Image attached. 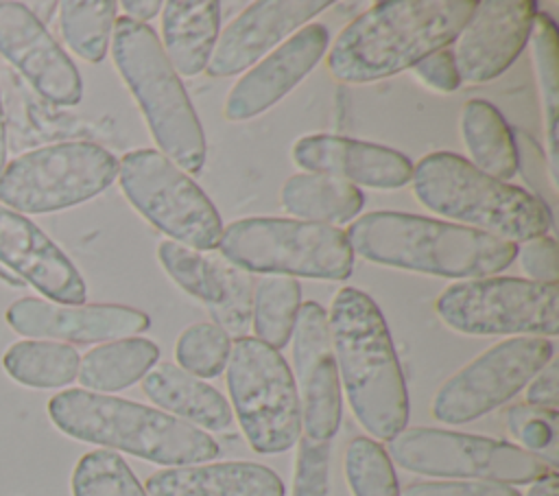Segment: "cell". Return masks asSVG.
<instances>
[{"label": "cell", "instance_id": "1", "mask_svg": "<svg viewBox=\"0 0 559 496\" xmlns=\"http://www.w3.org/2000/svg\"><path fill=\"white\" fill-rule=\"evenodd\" d=\"M474 0L378 2L334 39L328 68L345 83H369L445 48L469 20Z\"/></svg>", "mask_w": 559, "mask_h": 496}, {"label": "cell", "instance_id": "2", "mask_svg": "<svg viewBox=\"0 0 559 496\" xmlns=\"http://www.w3.org/2000/svg\"><path fill=\"white\" fill-rule=\"evenodd\" d=\"M328 323L338 380L356 420L373 437L393 439L408 424V393L380 308L362 291L345 286Z\"/></svg>", "mask_w": 559, "mask_h": 496}, {"label": "cell", "instance_id": "3", "mask_svg": "<svg viewBox=\"0 0 559 496\" xmlns=\"http://www.w3.org/2000/svg\"><path fill=\"white\" fill-rule=\"evenodd\" d=\"M345 236L365 260L441 277H489L518 256L515 243L406 212H369Z\"/></svg>", "mask_w": 559, "mask_h": 496}, {"label": "cell", "instance_id": "4", "mask_svg": "<svg viewBox=\"0 0 559 496\" xmlns=\"http://www.w3.org/2000/svg\"><path fill=\"white\" fill-rule=\"evenodd\" d=\"M50 422L68 437L129 452L159 465H192L218 454L210 433L124 398L66 389L48 400Z\"/></svg>", "mask_w": 559, "mask_h": 496}, {"label": "cell", "instance_id": "5", "mask_svg": "<svg viewBox=\"0 0 559 496\" xmlns=\"http://www.w3.org/2000/svg\"><path fill=\"white\" fill-rule=\"evenodd\" d=\"M413 192L435 214L515 243L544 236L548 205L520 186L493 179L465 157L437 151L413 166Z\"/></svg>", "mask_w": 559, "mask_h": 496}, {"label": "cell", "instance_id": "6", "mask_svg": "<svg viewBox=\"0 0 559 496\" xmlns=\"http://www.w3.org/2000/svg\"><path fill=\"white\" fill-rule=\"evenodd\" d=\"M111 55L162 155L179 168L199 173L205 160L203 127L155 31L127 15L118 17L111 31Z\"/></svg>", "mask_w": 559, "mask_h": 496}, {"label": "cell", "instance_id": "7", "mask_svg": "<svg viewBox=\"0 0 559 496\" xmlns=\"http://www.w3.org/2000/svg\"><path fill=\"white\" fill-rule=\"evenodd\" d=\"M221 256L242 271L286 277L345 280L354 251L343 229L325 223L249 216L223 229Z\"/></svg>", "mask_w": 559, "mask_h": 496}, {"label": "cell", "instance_id": "8", "mask_svg": "<svg viewBox=\"0 0 559 496\" xmlns=\"http://www.w3.org/2000/svg\"><path fill=\"white\" fill-rule=\"evenodd\" d=\"M118 175V160L96 142H55L26 151L0 173V203L20 214H48L79 205Z\"/></svg>", "mask_w": 559, "mask_h": 496}, {"label": "cell", "instance_id": "9", "mask_svg": "<svg viewBox=\"0 0 559 496\" xmlns=\"http://www.w3.org/2000/svg\"><path fill=\"white\" fill-rule=\"evenodd\" d=\"M227 389L249 446L260 454H277L301 437L297 385L280 350L240 336L227 358Z\"/></svg>", "mask_w": 559, "mask_h": 496}, {"label": "cell", "instance_id": "10", "mask_svg": "<svg viewBox=\"0 0 559 496\" xmlns=\"http://www.w3.org/2000/svg\"><path fill=\"white\" fill-rule=\"evenodd\" d=\"M129 203L175 243L207 251L218 247L223 223L210 197L177 164L155 149L129 151L118 162Z\"/></svg>", "mask_w": 559, "mask_h": 496}, {"label": "cell", "instance_id": "11", "mask_svg": "<svg viewBox=\"0 0 559 496\" xmlns=\"http://www.w3.org/2000/svg\"><path fill=\"white\" fill-rule=\"evenodd\" d=\"M389 457L408 472L524 485L555 472L520 446L443 428H404L389 439Z\"/></svg>", "mask_w": 559, "mask_h": 496}, {"label": "cell", "instance_id": "12", "mask_svg": "<svg viewBox=\"0 0 559 496\" xmlns=\"http://www.w3.org/2000/svg\"><path fill=\"white\" fill-rule=\"evenodd\" d=\"M437 315L463 334L559 332V286L522 277H480L448 286L437 299Z\"/></svg>", "mask_w": 559, "mask_h": 496}, {"label": "cell", "instance_id": "13", "mask_svg": "<svg viewBox=\"0 0 559 496\" xmlns=\"http://www.w3.org/2000/svg\"><path fill=\"white\" fill-rule=\"evenodd\" d=\"M552 358L542 336L504 339L450 376L432 398V415L443 424H467L511 400Z\"/></svg>", "mask_w": 559, "mask_h": 496}, {"label": "cell", "instance_id": "14", "mask_svg": "<svg viewBox=\"0 0 559 496\" xmlns=\"http://www.w3.org/2000/svg\"><path fill=\"white\" fill-rule=\"evenodd\" d=\"M290 336L304 435L330 441L341 424V380L325 308L317 302L301 304Z\"/></svg>", "mask_w": 559, "mask_h": 496}, {"label": "cell", "instance_id": "15", "mask_svg": "<svg viewBox=\"0 0 559 496\" xmlns=\"http://www.w3.org/2000/svg\"><path fill=\"white\" fill-rule=\"evenodd\" d=\"M0 55L48 103L76 105L83 81L74 61L24 2H0Z\"/></svg>", "mask_w": 559, "mask_h": 496}, {"label": "cell", "instance_id": "16", "mask_svg": "<svg viewBox=\"0 0 559 496\" xmlns=\"http://www.w3.org/2000/svg\"><path fill=\"white\" fill-rule=\"evenodd\" d=\"M535 15L531 0L476 2L452 50L459 79L485 83L502 74L528 42Z\"/></svg>", "mask_w": 559, "mask_h": 496}, {"label": "cell", "instance_id": "17", "mask_svg": "<svg viewBox=\"0 0 559 496\" xmlns=\"http://www.w3.org/2000/svg\"><path fill=\"white\" fill-rule=\"evenodd\" d=\"M4 319L9 328L28 339L59 343H100L127 339L151 326L146 312L122 304H52L39 297L15 299Z\"/></svg>", "mask_w": 559, "mask_h": 496}, {"label": "cell", "instance_id": "18", "mask_svg": "<svg viewBox=\"0 0 559 496\" xmlns=\"http://www.w3.org/2000/svg\"><path fill=\"white\" fill-rule=\"evenodd\" d=\"M157 256L166 273L207 306L218 328L236 339L247 336L253 297V280L247 271L223 256H207L175 240H164Z\"/></svg>", "mask_w": 559, "mask_h": 496}, {"label": "cell", "instance_id": "19", "mask_svg": "<svg viewBox=\"0 0 559 496\" xmlns=\"http://www.w3.org/2000/svg\"><path fill=\"white\" fill-rule=\"evenodd\" d=\"M0 269L22 284H31L52 304L79 306L87 297V286L52 238L28 216L0 203Z\"/></svg>", "mask_w": 559, "mask_h": 496}, {"label": "cell", "instance_id": "20", "mask_svg": "<svg viewBox=\"0 0 559 496\" xmlns=\"http://www.w3.org/2000/svg\"><path fill=\"white\" fill-rule=\"evenodd\" d=\"M328 7V0H262L249 4L218 35L205 72L210 76L242 72Z\"/></svg>", "mask_w": 559, "mask_h": 496}, {"label": "cell", "instance_id": "21", "mask_svg": "<svg viewBox=\"0 0 559 496\" xmlns=\"http://www.w3.org/2000/svg\"><path fill=\"white\" fill-rule=\"evenodd\" d=\"M328 28L308 24L290 39L253 66L227 94L225 118L247 120L284 98L323 57L328 48Z\"/></svg>", "mask_w": 559, "mask_h": 496}, {"label": "cell", "instance_id": "22", "mask_svg": "<svg viewBox=\"0 0 559 496\" xmlns=\"http://www.w3.org/2000/svg\"><path fill=\"white\" fill-rule=\"evenodd\" d=\"M293 160L310 173L380 190L402 188L413 175V164L395 149L328 133L297 140Z\"/></svg>", "mask_w": 559, "mask_h": 496}, {"label": "cell", "instance_id": "23", "mask_svg": "<svg viewBox=\"0 0 559 496\" xmlns=\"http://www.w3.org/2000/svg\"><path fill=\"white\" fill-rule=\"evenodd\" d=\"M148 496H284L282 479L253 461L179 465L151 474Z\"/></svg>", "mask_w": 559, "mask_h": 496}, {"label": "cell", "instance_id": "24", "mask_svg": "<svg viewBox=\"0 0 559 496\" xmlns=\"http://www.w3.org/2000/svg\"><path fill=\"white\" fill-rule=\"evenodd\" d=\"M142 389L153 404L192 426L225 430L231 424V409L221 391L179 365H153L142 380Z\"/></svg>", "mask_w": 559, "mask_h": 496}, {"label": "cell", "instance_id": "25", "mask_svg": "<svg viewBox=\"0 0 559 496\" xmlns=\"http://www.w3.org/2000/svg\"><path fill=\"white\" fill-rule=\"evenodd\" d=\"M221 7L216 0H168L162 7V48L183 76L205 70L218 39Z\"/></svg>", "mask_w": 559, "mask_h": 496}, {"label": "cell", "instance_id": "26", "mask_svg": "<svg viewBox=\"0 0 559 496\" xmlns=\"http://www.w3.org/2000/svg\"><path fill=\"white\" fill-rule=\"evenodd\" d=\"M159 347L142 336L116 339L92 347L79 363V382L85 391H120L146 376L157 363Z\"/></svg>", "mask_w": 559, "mask_h": 496}, {"label": "cell", "instance_id": "27", "mask_svg": "<svg viewBox=\"0 0 559 496\" xmlns=\"http://www.w3.org/2000/svg\"><path fill=\"white\" fill-rule=\"evenodd\" d=\"M362 201L354 184L321 173H297L282 186L284 210L312 223H347L360 212Z\"/></svg>", "mask_w": 559, "mask_h": 496}, {"label": "cell", "instance_id": "28", "mask_svg": "<svg viewBox=\"0 0 559 496\" xmlns=\"http://www.w3.org/2000/svg\"><path fill=\"white\" fill-rule=\"evenodd\" d=\"M461 133L474 166L507 181L518 173V146L500 111L487 101H469L461 111Z\"/></svg>", "mask_w": 559, "mask_h": 496}, {"label": "cell", "instance_id": "29", "mask_svg": "<svg viewBox=\"0 0 559 496\" xmlns=\"http://www.w3.org/2000/svg\"><path fill=\"white\" fill-rule=\"evenodd\" d=\"M81 356L59 341L22 339L2 354V367L15 382L31 389H61L76 380Z\"/></svg>", "mask_w": 559, "mask_h": 496}, {"label": "cell", "instance_id": "30", "mask_svg": "<svg viewBox=\"0 0 559 496\" xmlns=\"http://www.w3.org/2000/svg\"><path fill=\"white\" fill-rule=\"evenodd\" d=\"M299 299L301 286L295 277L269 275L258 280L251 297V328L255 339L282 350L293 334Z\"/></svg>", "mask_w": 559, "mask_h": 496}, {"label": "cell", "instance_id": "31", "mask_svg": "<svg viewBox=\"0 0 559 496\" xmlns=\"http://www.w3.org/2000/svg\"><path fill=\"white\" fill-rule=\"evenodd\" d=\"M59 28L81 59L98 63L105 59L118 4L114 0H66L57 4Z\"/></svg>", "mask_w": 559, "mask_h": 496}, {"label": "cell", "instance_id": "32", "mask_svg": "<svg viewBox=\"0 0 559 496\" xmlns=\"http://www.w3.org/2000/svg\"><path fill=\"white\" fill-rule=\"evenodd\" d=\"M533 55L542 87V103L546 111V133H548V157H550V179L557 184V111H559V52H557V26L546 13H537L533 28Z\"/></svg>", "mask_w": 559, "mask_h": 496}, {"label": "cell", "instance_id": "33", "mask_svg": "<svg viewBox=\"0 0 559 496\" xmlns=\"http://www.w3.org/2000/svg\"><path fill=\"white\" fill-rule=\"evenodd\" d=\"M72 496H148L114 450L85 452L72 472Z\"/></svg>", "mask_w": 559, "mask_h": 496}, {"label": "cell", "instance_id": "34", "mask_svg": "<svg viewBox=\"0 0 559 496\" xmlns=\"http://www.w3.org/2000/svg\"><path fill=\"white\" fill-rule=\"evenodd\" d=\"M345 476L354 496H400L389 452L369 437H354L345 450Z\"/></svg>", "mask_w": 559, "mask_h": 496}, {"label": "cell", "instance_id": "35", "mask_svg": "<svg viewBox=\"0 0 559 496\" xmlns=\"http://www.w3.org/2000/svg\"><path fill=\"white\" fill-rule=\"evenodd\" d=\"M231 339L216 323L188 326L175 345V358L179 367L197 378L218 376L229 358Z\"/></svg>", "mask_w": 559, "mask_h": 496}, {"label": "cell", "instance_id": "36", "mask_svg": "<svg viewBox=\"0 0 559 496\" xmlns=\"http://www.w3.org/2000/svg\"><path fill=\"white\" fill-rule=\"evenodd\" d=\"M557 411L531 404H515L507 411V428L522 444V450L557 468Z\"/></svg>", "mask_w": 559, "mask_h": 496}, {"label": "cell", "instance_id": "37", "mask_svg": "<svg viewBox=\"0 0 559 496\" xmlns=\"http://www.w3.org/2000/svg\"><path fill=\"white\" fill-rule=\"evenodd\" d=\"M330 487V441L299 437L293 496H328Z\"/></svg>", "mask_w": 559, "mask_h": 496}, {"label": "cell", "instance_id": "38", "mask_svg": "<svg viewBox=\"0 0 559 496\" xmlns=\"http://www.w3.org/2000/svg\"><path fill=\"white\" fill-rule=\"evenodd\" d=\"M400 496H522L504 483L491 481H424L411 483Z\"/></svg>", "mask_w": 559, "mask_h": 496}, {"label": "cell", "instance_id": "39", "mask_svg": "<svg viewBox=\"0 0 559 496\" xmlns=\"http://www.w3.org/2000/svg\"><path fill=\"white\" fill-rule=\"evenodd\" d=\"M522 269L539 284H557L559 282V249L557 240L550 236H537L526 240L522 249H518Z\"/></svg>", "mask_w": 559, "mask_h": 496}, {"label": "cell", "instance_id": "40", "mask_svg": "<svg viewBox=\"0 0 559 496\" xmlns=\"http://www.w3.org/2000/svg\"><path fill=\"white\" fill-rule=\"evenodd\" d=\"M413 72L432 90L439 92H454L461 85L452 50L441 48L437 52H430L421 61L413 66Z\"/></svg>", "mask_w": 559, "mask_h": 496}, {"label": "cell", "instance_id": "41", "mask_svg": "<svg viewBox=\"0 0 559 496\" xmlns=\"http://www.w3.org/2000/svg\"><path fill=\"white\" fill-rule=\"evenodd\" d=\"M559 367L557 361H548L531 380L526 389V404L557 411L559 406Z\"/></svg>", "mask_w": 559, "mask_h": 496}, {"label": "cell", "instance_id": "42", "mask_svg": "<svg viewBox=\"0 0 559 496\" xmlns=\"http://www.w3.org/2000/svg\"><path fill=\"white\" fill-rule=\"evenodd\" d=\"M162 7H164V2H159V0H124L122 2V9H124V13H127V17L129 20H133V22H140V24H144V22H148L151 17H155L157 15V11H162Z\"/></svg>", "mask_w": 559, "mask_h": 496}, {"label": "cell", "instance_id": "43", "mask_svg": "<svg viewBox=\"0 0 559 496\" xmlns=\"http://www.w3.org/2000/svg\"><path fill=\"white\" fill-rule=\"evenodd\" d=\"M526 496H559V481L557 474L550 472L544 479H537L531 483V489L526 492Z\"/></svg>", "mask_w": 559, "mask_h": 496}, {"label": "cell", "instance_id": "44", "mask_svg": "<svg viewBox=\"0 0 559 496\" xmlns=\"http://www.w3.org/2000/svg\"><path fill=\"white\" fill-rule=\"evenodd\" d=\"M26 7H28V9H39V11H35L33 15H35L41 24H46V22L50 20L52 11L57 9V2H28Z\"/></svg>", "mask_w": 559, "mask_h": 496}, {"label": "cell", "instance_id": "45", "mask_svg": "<svg viewBox=\"0 0 559 496\" xmlns=\"http://www.w3.org/2000/svg\"><path fill=\"white\" fill-rule=\"evenodd\" d=\"M7 164V125H4V109H2V96H0V173Z\"/></svg>", "mask_w": 559, "mask_h": 496}]
</instances>
